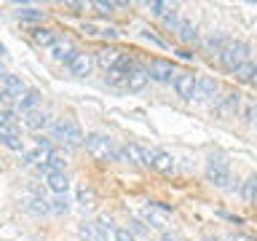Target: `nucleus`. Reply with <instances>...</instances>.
<instances>
[{"label":"nucleus","mask_w":257,"mask_h":241,"mask_svg":"<svg viewBox=\"0 0 257 241\" xmlns=\"http://www.w3.org/2000/svg\"><path fill=\"white\" fill-rule=\"evenodd\" d=\"M24 126L30 132H46L51 126V115L46 110H30V112H24Z\"/></svg>","instance_id":"14"},{"label":"nucleus","mask_w":257,"mask_h":241,"mask_svg":"<svg viewBox=\"0 0 257 241\" xmlns=\"http://www.w3.org/2000/svg\"><path fill=\"white\" fill-rule=\"evenodd\" d=\"M246 59H249V43H244V40H233V38H228V43H225V46H222V51H220L222 67L228 70V72H236Z\"/></svg>","instance_id":"2"},{"label":"nucleus","mask_w":257,"mask_h":241,"mask_svg":"<svg viewBox=\"0 0 257 241\" xmlns=\"http://www.w3.org/2000/svg\"><path fill=\"white\" fill-rule=\"evenodd\" d=\"M40 99H43V94L38 91V88H24V94L16 99V112H30V110H38Z\"/></svg>","instance_id":"16"},{"label":"nucleus","mask_w":257,"mask_h":241,"mask_svg":"<svg viewBox=\"0 0 257 241\" xmlns=\"http://www.w3.org/2000/svg\"><path fill=\"white\" fill-rule=\"evenodd\" d=\"M254 72H257V67H254V62L252 59H246L241 67L236 70V78L241 80V83H246V86H252L254 83Z\"/></svg>","instance_id":"24"},{"label":"nucleus","mask_w":257,"mask_h":241,"mask_svg":"<svg viewBox=\"0 0 257 241\" xmlns=\"http://www.w3.org/2000/svg\"><path fill=\"white\" fill-rule=\"evenodd\" d=\"M3 145H6L8 150H16V153H22V150H24L22 137H8V140H3Z\"/></svg>","instance_id":"34"},{"label":"nucleus","mask_w":257,"mask_h":241,"mask_svg":"<svg viewBox=\"0 0 257 241\" xmlns=\"http://www.w3.org/2000/svg\"><path fill=\"white\" fill-rule=\"evenodd\" d=\"M3 56H6V46L0 43V59H3Z\"/></svg>","instance_id":"45"},{"label":"nucleus","mask_w":257,"mask_h":241,"mask_svg":"<svg viewBox=\"0 0 257 241\" xmlns=\"http://www.w3.org/2000/svg\"><path fill=\"white\" fill-rule=\"evenodd\" d=\"M3 75H6V67H3V62H0V80H3Z\"/></svg>","instance_id":"44"},{"label":"nucleus","mask_w":257,"mask_h":241,"mask_svg":"<svg viewBox=\"0 0 257 241\" xmlns=\"http://www.w3.org/2000/svg\"><path fill=\"white\" fill-rule=\"evenodd\" d=\"M169 214H172V206L169 204H148L142 209V222L150 225V228L164 230L169 225Z\"/></svg>","instance_id":"6"},{"label":"nucleus","mask_w":257,"mask_h":241,"mask_svg":"<svg viewBox=\"0 0 257 241\" xmlns=\"http://www.w3.org/2000/svg\"><path fill=\"white\" fill-rule=\"evenodd\" d=\"M254 188H257V177L252 174V177H246V180H244V190H241L246 204H254Z\"/></svg>","instance_id":"29"},{"label":"nucleus","mask_w":257,"mask_h":241,"mask_svg":"<svg viewBox=\"0 0 257 241\" xmlns=\"http://www.w3.org/2000/svg\"><path fill=\"white\" fill-rule=\"evenodd\" d=\"M204 241H220V238H217V236H206Z\"/></svg>","instance_id":"46"},{"label":"nucleus","mask_w":257,"mask_h":241,"mask_svg":"<svg viewBox=\"0 0 257 241\" xmlns=\"http://www.w3.org/2000/svg\"><path fill=\"white\" fill-rule=\"evenodd\" d=\"M118 56H120V51H115L112 46H102L99 51H94L91 59H96V64H99L102 70H112V64L118 62Z\"/></svg>","instance_id":"17"},{"label":"nucleus","mask_w":257,"mask_h":241,"mask_svg":"<svg viewBox=\"0 0 257 241\" xmlns=\"http://www.w3.org/2000/svg\"><path fill=\"white\" fill-rule=\"evenodd\" d=\"M166 3H161V0H150V3H148V11L153 14V16H164V11H166Z\"/></svg>","instance_id":"35"},{"label":"nucleus","mask_w":257,"mask_h":241,"mask_svg":"<svg viewBox=\"0 0 257 241\" xmlns=\"http://www.w3.org/2000/svg\"><path fill=\"white\" fill-rule=\"evenodd\" d=\"M177 56H180V59H185V62H190L196 54H193L190 48H177Z\"/></svg>","instance_id":"40"},{"label":"nucleus","mask_w":257,"mask_h":241,"mask_svg":"<svg viewBox=\"0 0 257 241\" xmlns=\"http://www.w3.org/2000/svg\"><path fill=\"white\" fill-rule=\"evenodd\" d=\"M30 35H32V40H35L38 46H46V48L51 46L56 38H59L54 30H48V27H32V32H30Z\"/></svg>","instance_id":"21"},{"label":"nucleus","mask_w":257,"mask_h":241,"mask_svg":"<svg viewBox=\"0 0 257 241\" xmlns=\"http://www.w3.org/2000/svg\"><path fill=\"white\" fill-rule=\"evenodd\" d=\"M145 86H148V72H145V67H137L123 78V88L128 94H140V91H145Z\"/></svg>","instance_id":"15"},{"label":"nucleus","mask_w":257,"mask_h":241,"mask_svg":"<svg viewBox=\"0 0 257 241\" xmlns=\"http://www.w3.org/2000/svg\"><path fill=\"white\" fill-rule=\"evenodd\" d=\"M91 230H94V241H110V238H107V233H104L99 225H91Z\"/></svg>","instance_id":"39"},{"label":"nucleus","mask_w":257,"mask_h":241,"mask_svg":"<svg viewBox=\"0 0 257 241\" xmlns=\"http://www.w3.org/2000/svg\"><path fill=\"white\" fill-rule=\"evenodd\" d=\"M161 241H182V238L177 236V233H169V230H164V233H161Z\"/></svg>","instance_id":"41"},{"label":"nucleus","mask_w":257,"mask_h":241,"mask_svg":"<svg viewBox=\"0 0 257 241\" xmlns=\"http://www.w3.org/2000/svg\"><path fill=\"white\" fill-rule=\"evenodd\" d=\"M78 233H80V238H83V241H94V230H91V225H80V228H78Z\"/></svg>","instance_id":"36"},{"label":"nucleus","mask_w":257,"mask_h":241,"mask_svg":"<svg viewBox=\"0 0 257 241\" xmlns=\"http://www.w3.org/2000/svg\"><path fill=\"white\" fill-rule=\"evenodd\" d=\"M46 153L40 148H30V150H22L19 153V166L27 169V166H38V161H43Z\"/></svg>","instance_id":"22"},{"label":"nucleus","mask_w":257,"mask_h":241,"mask_svg":"<svg viewBox=\"0 0 257 241\" xmlns=\"http://www.w3.org/2000/svg\"><path fill=\"white\" fill-rule=\"evenodd\" d=\"M206 182H212L214 188H228L230 164L222 156H209V161H206Z\"/></svg>","instance_id":"4"},{"label":"nucleus","mask_w":257,"mask_h":241,"mask_svg":"<svg viewBox=\"0 0 257 241\" xmlns=\"http://www.w3.org/2000/svg\"><path fill=\"white\" fill-rule=\"evenodd\" d=\"M24 88H27V86H24V80L19 75H11V72H6L3 80H0V91H3L11 102L19 99V96L24 94Z\"/></svg>","instance_id":"12"},{"label":"nucleus","mask_w":257,"mask_h":241,"mask_svg":"<svg viewBox=\"0 0 257 241\" xmlns=\"http://www.w3.org/2000/svg\"><path fill=\"white\" fill-rule=\"evenodd\" d=\"M43 16H46V11H40V8H32V6H19V11H16V19H19V22H27V24L40 22Z\"/></svg>","instance_id":"23"},{"label":"nucleus","mask_w":257,"mask_h":241,"mask_svg":"<svg viewBox=\"0 0 257 241\" xmlns=\"http://www.w3.org/2000/svg\"><path fill=\"white\" fill-rule=\"evenodd\" d=\"M78 204L83 206V209H94L96 196H94V190L88 188V185H80V188H78Z\"/></svg>","instance_id":"26"},{"label":"nucleus","mask_w":257,"mask_h":241,"mask_svg":"<svg viewBox=\"0 0 257 241\" xmlns=\"http://www.w3.org/2000/svg\"><path fill=\"white\" fill-rule=\"evenodd\" d=\"M83 129H80L75 120H70V118H64V120H59V124H54V140L59 142V145H64L67 150H75V148H80L83 145Z\"/></svg>","instance_id":"3"},{"label":"nucleus","mask_w":257,"mask_h":241,"mask_svg":"<svg viewBox=\"0 0 257 241\" xmlns=\"http://www.w3.org/2000/svg\"><path fill=\"white\" fill-rule=\"evenodd\" d=\"M70 196L67 193H62V196H54V201H48V212H54V214H67L70 212Z\"/></svg>","instance_id":"25"},{"label":"nucleus","mask_w":257,"mask_h":241,"mask_svg":"<svg viewBox=\"0 0 257 241\" xmlns=\"http://www.w3.org/2000/svg\"><path fill=\"white\" fill-rule=\"evenodd\" d=\"M22 206L27 209V212H32V214H48V201L43 196H27V198H22Z\"/></svg>","instance_id":"20"},{"label":"nucleus","mask_w":257,"mask_h":241,"mask_svg":"<svg viewBox=\"0 0 257 241\" xmlns=\"http://www.w3.org/2000/svg\"><path fill=\"white\" fill-rule=\"evenodd\" d=\"M91 67H94V59H91V54H88V51H75L70 56V62H67L70 75H75V78L91 75Z\"/></svg>","instance_id":"10"},{"label":"nucleus","mask_w":257,"mask_h":241,"mask_svg":"<svg viewBox=\"0 0 257 241\" xmlns=\"http://www.w3.org/2000/svg\"><path fill=\"white\" fill-rule=\"evenodd\" d=\"M153 169H158V172H164V174L174 172V158L169 156V153H164V150L153 148Z\"/></svg>","instance_id":"19"},{"label":"nucleus","mask_w":257,"mask_h":241,"mask_svg":"<svg viewBox=\"0 0 257 241\" xmlns=\"http://www.w3.org/2000/svg\"><path fill=\"white\" fill-rule=\"evenodd\" d=\"M91 6H94V11L99 16H110L118 8V3H104V0H96V3H91Z\"/></svg>","instance_id":"30"},{"label":"nucleus","mask_w":257,"mask_h":241,"mask_svg":"<svg viewBox=\"0 0 257 241\" xmlns=\"http://www.w3.org/2000/svg\"><path fill=\"white\" fill-rule=\"evenodd\" d=\"M177 32H180V38L185 40V43H190V40H196V38H198V32H196V27H193L190 22H180Z\"/></svg>","instance_id":"28"},{"label":"nucleus","mask_w":257,"mask_h":241,"mask_svg":"<svg viewBox=\"0 0 257 241\" xmlns=\"http://www.w3.org/2000/svg\"><path fill=\"white\" fill-rule=\"evenodd\" d=\"M120 161L142 166V169H150L153 166V148H145L140 142H126L123 148H120Z\"/></svg>","instance_id":"5"},{"label":"nucleus","mask_w":257,"mask_h":241,"mask_svg":"<svg viewBox=\"0 0 257 241\" xmlns=\"http://www.w3.org/2000/svg\"><path fill=\"white\" fill-rule=\"evenodd\" d=\"M128 230H132V233H148V225L134 217V220H132V228H128Z\"/></svg>","instance_id":"38"},{"label":"nucleus","mask_w":257,"mask_h":241,"mask_svg":"<svg viewBox=\"0 0 257 241\" xmlns=\"http://www.w3.org/2000/svg\"><path fill=\"white\" fill-rule=\"evenodd\" d=\"M83 145L88 150V156L99 164H112V161H120V148H115L112 137L102 134V132H94V134H86L83 137Z\"/></svg>","instance_id":"1"},{"label":"nucleus","mask_w":257,"mask_h":241,"mask_svg":"<svg viewBox=\"0 0 257 241\" xmlns=\"http://www.w3.org/2000/svg\"><path fill=\"white\" fill-rule=\"evenodd\" d=\"M145 72H148V80H153V83H158V86H166V83H172L177 70H174V64L166 62V59H153L148 67H145Z\"/></svg>","instance_id":"8"},{"label":"nucleus","mask_w":257,"mask_h":241,"mask_svg":"<svg viewBox=\"0 0 257 241\" xmlns=\"http://www.w3.org/2000/svg\"><path fill=\"white\" fill-rule=\"evenodd\" d=\"M212 107H214V115H220V118L238 115V110H241V94L238 91H228L225 96H220L217 104H212Z\"/></svg>","instance_id":"9"},{"label":"nucleus","mask_w":257,"mask_h":241,"mask_svg":"<svg viewBox=\"0 0 257 241\" xmlns=\"http://www.w3.org/2000/svg\"><path fill=\"white\" fill-rule=\"evenodd\" d=\"M142 38H145V40H150V43H153V46H158V48H166V46H169L166 40H164V38H158L153 30H142Z\"/></svg>","instance_id":"32"},{"label":"nucleus","mask_w":257,"mask_h":241,"mask_svg":"<svg viewBox=\"0 0 257 241\" xmlns=\"http://www.w3.org/2000/svg\"><path fill=\"white\" fill-rule=\"evenodd\" d=\"M75 51H78V48L72 46V40H70V38H56L54 43L48 46V54H51L56 62H64V64L70 62V56L75 54Z\"/></svg>","instance_id":"13"},{"label":"nucleus","mask_w":257,"mask_h":241,"mask_svg":"<svg viewBox=\"0 0 257 241\" xmlns=\"http://www.w3.org/2000/svg\"><path fill=\"white\" fill-rule=\"evenodd\" d=\"M112 236H115V241H137V236L128 228H112Z\"/></svg>","instance_id":"33"},{"label":"nucleus","mask_w":257,"mask_h":241,"mask_svg":"<svg viewBox=\"0 0 257 241\" xmlns=\"http://www.w3.org/2000/svg\"><path fill=\"white\" fill-rule=\"evenodd\" d=\"M161 19H164V24H166L169 30H177V27H180V11H177V8H172V6L164 11V16H161Z\"/></svg>","instance_id":"27"},{"label":"nucleus","mask_w":257,"mask_h":241,"mask_svg":"<svg viewBox=\"0 0 257 241\" xmlns=\"http://www.w3.org/2000/svg\"><path fill=\"white\" fill-rule=\"evenodd\" d=\"M172 86L177 96H180L182 102H193V91H196V72L190 70H177L174 78H172Z\"/></svg>","instance_id":"7"},{"label":"nucleus","mask_w":257,"mask_h":241,"mask_svg":"<svg viewBox=\"0 0 257 241\" xmlns=\"http://www.w3.org/2000/svg\"><path fill=\"white\" fill-rule=\"evenodd\" d=\"M228 241H252V238L244 236V233H233V236H228Z\"/></svg>","instance_id":"43"},{"label":"nucleus","mask_w":257,"mask_h":241,"mask_svg":"<svg viewBox=\"0 0 257 241\" xmlns=\"http://www.w3.org/2000/svg\"><path fill=\"white\" fill-rule=\"evenodd\" d=\"M217 91H220V86H217L214 78H196V91H193V102H214Z\"/></svg>","instance_id":"11"},{"label":"nucleus","mask_w":257,"mask_h":241,"mask_svg":"<svg viewBox=\"0 0 257 241\" xmlns=\"http://www.w3.org/2000/svg\"><path fill=\"white\" fill-rule=\"evenodd\" d=\"M96 35H102L104 40H115V38H118V30H115V27H102Z\"/></svg>","instance_id":"37"},{"label":"nucleus","mask_w":257,"mask_h":241,"mask_svg":"<svg viewBox=\"0 0 257 241\" xmlns=\"http://www.w3.org/2000/svg\"><path fill=\"white\" fill-rule=\"evenodd\" d=\"M46 185L56 193V196H62V193L70 190V177L64 174V172H51V174L46 177Z\"/></svg>","instance_id":"18"},{"label":"nucleus","mask_w":257,"mask_h":241,"mask_svg":"<svg viewBox=\"0 0 257 241\" xmlns=\"http://www.w3.org/2000/svg\"><path fill=\"white\" fill-rule=\"evenodd\" d=\"M225 43H228V38H225V35H214V38L206 40V48H209V51H214V54H220Z\"/></svg>","instance_id":"31"},{"label":"nucleus","mask_w":257,"mask_h":241,"mask_svg":"<svg viewBox=\"0 0 257 241\" xmlns=\"http://www.w3.org/2000/svg\"><path fill=\"white\" fill-rule=\"evenodd\" d=\"M96 32H99V30H96L91 22H86V24H83V35H96Z\"/></svg>","instance_id":"42"}]
</instances>
